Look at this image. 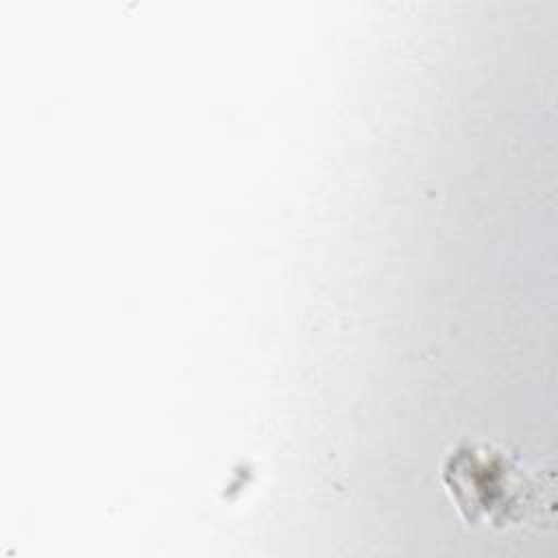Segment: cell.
<instances>
[{"mask_svg":"<svg viewBox=\"0 0 558 558\" xmlns=\"http://www.w3.org/2000/svg\"><path fill=\"white\" fill-rule=\"evenodd\" d=\"M442 477L460 510L473 521L490 525L519 523L534 508L536 490L501 451L490 447H460L445 464Z\"/></svg>","mask_w":558,"mask_h":558,"instance_id":"6da1fadb","label":"cell"}]
</instances>
